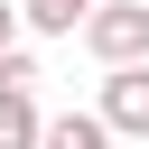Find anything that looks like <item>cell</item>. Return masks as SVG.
I'll return each instance as SVG.
<instances>
[{
    "instance_id": "7a4b0ae2",
    "label": "cell",
    "mask_w": 149,
    "mask_h": 149,
    "mask_svg": "<svg viewBox=\"0 0 149 149\" xmlns=\"http://www.w3.org/2000/svg\"><path fill=\"white\" fill-rule=\"evenodd\" d=\"M47 140V121H37V65L9 47L0 56V149H37Z\"/></svg>"
},
{
    "instance_id": "5b68a950",
    "label": "cell",
    "mask_w": 149,
    "mask_h": 149,
    "mask_svg": "<svg viewBox=\"0 0 149 149\" xmlns=\"http://www.w3.org/2000/svg\"><path fill=\"white\" fill-rule=\"evenodd\" d=\"M93 9H102V0H19V19H28L37 37H74Z\"/></svg>"
},
{
    "instance_id": "8992f818",
    "label": "cell",
    "mask_w": 149,
    "mask_h": 149,
    "mask_svg": "<svg viewBox=\"0 0 149 149\" xmlns=\"http://www.w3.org/2000/svg\"><path fill=\"white\" fill-rule=\"evenodd\" d=\"M9 47H19V9L0 0V56H9Z\"/></svg>"
},
{
    "instance_id": "3957f363",
    "label": "cell",
    "mask_w": 149,
    "mask_h": 149,
    "mask_svg": "<svg viewBox=\"0 0 149 149\" xmlns=\"http://www.w3.org/2000/svg\"><path fill=\"white\" fill-rule=\"evenodd\" d=\"M93 112L112 121V140H149V65L102 74V102H93Z\"/></svg>"
},
{
    "instance_id": "277c9868",
    "label": "cell",
    "mask_w": 149,
    "mask_h": 149,
    "mask_svg": "<svg viewBox=\"0 0 149 149\" xmlns=\"http://www.w3.org/2000/svg\"><path fill=\"white\" fill-rule=\"evenodd\" d=\"M37 149H112V121H102V112H56Z\"/></svg>"
},
{
    "instance_id": "6da1fadb",
    "label": "cell",
    "mask_w": 149,
    "mask_h": 149,
    "mask_svg": "<svg viewBox=\"0 0 149 149\" xmlns=\"http://www.w3.org/2000/svg\"><path fill=\"white\" fill-rule=\"evenodd\" d=\"M84 47L102 56V74L149 65V0H102V9L84 19Z\"/></svg>"
}]
</instances>
